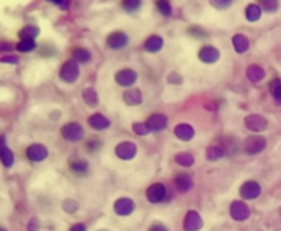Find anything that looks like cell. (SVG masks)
Instances as JSON below:
<instances>
[{
  "label": "cell",
  "mask_w": 281,
  "mask_h": 231,
  "mask_svg": "<svg viewBox=\"0 0 281 231\" xmlns=\"http://www.w3.org/2000/svg\"><path fill=\"white\" fill-rule=\"evenodd\" d=\"M266 147V140L261 135H254V137H248L244 142V151L248 155H257V153L262 152Z\"/></svg>",
  "instance_id": "6da1fadb"
},
{
  "label": "cell",
  "mask_w": 281,
  "mask_h": 231,
  "mask_svg": "<svg viewBox=\"0 0 281 231\" xmlns=\"http://www.w3.org/2000/svg\"><path fill=\"white\" fill-rule=\"evenodd\" d=\"M62 134L69 141H78L84 137V130L78 123H69L64 126Z\"/></svg>",
  "instance_id": "7a4b0ae2"
},
{
  "label": "cell",
  "mask_w": 281,
  "mask_h": 231,
  "mask_svg": "<svg viewBox=\"0 0 281 231\" xmlns=\"http://www.w3.org/2000/svg\"><path fill=\"white\" fill-rule=\"evenodd\" d=\"M202 226H203V220H202L201 215L195 212V211H191L187 214L185 219H184V229L187 231H198L201 230Z\"/></svg>",
  "instance_id": "3957f363"
},
{
  "label": "cell",
  "mask_w": 281,
  "mask_h": 231,
  "mask_svg": "<svg viewBox=\"0 0 281 231\" xmlns=\"http://www.w3.org/2000/svg\"><path fill=\"white\" fill-rule=\"evenodd\" d=\"M259 193H261V186L257 182H253V180H248L240 187L241 197L246 198V200L257 198L259 196Z\"/></svg>",
  "instance_id": "277c9868"
},
{
  "label": "cell",
  "mask_w": 281,
  "mask_h": 231,
  "mask_svg": "<svg viewBox=\"0 0 281 231\" xmlns=\"http://www.w3.org/2000/svg\"><path fill=\"white\" fill-rule=\"evenodd\" d=\"M166 197V187L161 183H155L147 190V198L151 203H161Z\"/></svg>",
  "instance_id": "5b68a950"
},
{
  "label": "cell",
  "mask_w": 281,
  "mask_h": 231,
  "mask_svg": "<svg viewBox=\"0 0 281 231\" xmlns=\"http://www.w3.org/2000/svg\"><path fill=\"white\" fill-rule=\"evenodd\" d=\"M230 216L235 220H246L250 216V209L241 201H235L230 205Z\"/></svg>",
  "instance_id": "8992f818"
},
{
  "label": "cell",
  "mask_w": 281,
  "mask_h": 231,
  "mask_svg": "<svg viewBox=\"0 0 281 231\" xmlns=\"http://www.w3.org/2000/svg\"><path fill=\"white\" fill-rule=\"evenodd\" d=\"M117 156L122 160H131L136 155V145L132 142H122L115 149Z\"/></svg>",
  "instance_id": "52a82bcc"
},
{
  "label": "cell",
  "mask_w": 281,
  "mask_h": 231,
  "mask_svg": "<svg viewBox=\"0 0 281 231\" xmlns=\"http://www.w3.org/2000/svg\"><path fill=\"white\" fill-rule=\"evenodd\" d=\"M61 78L66 81V82H74L75 79L78 78V67L75 62H68L62 67L61 71Z\"/></svg>",
  "instance_id": "ba28073f"
},
{
  "label": "cell",
  "mask_w": 281,
  "mask_h": 231,
  "mask_svg": "<svg viewBox=\"0 0 281 231\" xmlns=\"http://www.w3.org/2000/svg\"><path fill=\"white\" fill-rule=\"evenodd\" d=\"M26 155H28V158L32 162H41V160H44L47 158L48 151H47L46 147H43L40 144H35V145H30L28 148Z\"/></svg>",
  "instance_id": "9c48e42d"
},
{
  "label": "cell",
  "mask_w": 281,
  "mask_h": 231,
  "mask_svg": "<svg viewBox=\"0 0 281 231\" xmlns=\"http://www.w3.org/2000/svg\"><path fill=\"white\" fill-rule=\"evenodd\" d=\"M135 209V203L131 198H120L114 205V211L121 216H127V215L132 214Z\"/></svg>",
  "instance_id": "30bf717a"
},
{
  "label": "cell",
  "mask_w": 281,
  "mask_h": 231,
  "mask_svg": "<svg viewBox=\"0 0 281 231\" xmlns=\"http://www.w3.org/2000/svg\"><path fill=\"white\" fill-rule=\"evenodd\" d=\"M246 126L253 131H261V130L266 129L268 122L261 115H250L246 118Z\"/></svg>",
  "instance_id": "8fae6325"
},
{
  "label": "cell",
  "mask_w": 281,
  "mask_h": 231,
  "mask_svg": "<svg viewBox=\"0 0 281 231\" xmlns=\"http://www.w3.org/2000/svg\"><path fill=\"white\" fill-rule=\"evenodd\" d=\"M128 43V37L121 32H115V33L110 34L109 39H107V44L111 47L113 50H120L122 47H125Z\"/></svg>",
  "instance_id": "7c38bea8"
},
{
  "label": "cell",
  "mask_w": 281,
  "mask_h": 231,
  "mask_svg": "<svg viewBox=\"0 0 281 231\" xmlns=\"http://www.w3.org/2000/svg\"><path fill=\"white\" fill-rule=\"evenodd\" d=\"M148 127L151 130H154V131H161L166 127L167 124V118L165 115H162V114H156V115H152L151 118L148 119Z\"/></svg>",
  "instance_id": "4fadbf2b"
},
{
  "label": "cell",
  "mask_w": 281,
  "mask_h": 231,
  "mask_svg": "<svg viewBox=\"0 0 281 231\" xmlns=\"http://www.w3.org/2000/svg\"><path fill=\"white\" fill-rule=\"evenodd\" d=\"M117 82L122 86H129L136 81V73L132 70H122L120 73L115 75Z\"/></svg>",
  "instance_id": "5bb4252c"
},
{
  "label": "cell",
  "mask_w": 281,
  "mask_h": 231,
  "mask_svg": "<svg viewBox=\"0 0 281 231\" xmlns=\"http://www.w3.org/2000/svg\"><path fill=\"white\" fill-rule=\"evenodd\" d=\"M174 186L177 187V190L180 192H188L192 187V179L190 175L178 174L174 179Z\"/></svg>",
  "instance_id": "9a60e30c"
},
{
  "label": "cell",
  "mask_w": 281,
  "mask_h": 231,
  "mask_svg": "<svg viewBox=\"0 0 281 231\" xmlns=\"http://www.w3.org/2000/svg\"><path fill=\"white\" fill-rule=\"evenodd\" d=\"M199 58L205 63H214L219 58V52L214 47H205V48H202Z\"/></svg>",
  "instance_id": "2e32d148"
},
{
  "label": "cell",
  "mask_w": 281,
  "mask_h": 231,
  "mask_svg": "<svg viewBox=\"0 0 281 231\" xmlns=\"http://www.w3.org/2000/svg\"><path fill=\"white\" fill-rule=\"evenodd\" d=\"M174 134L183 141H190L195 133H194V129L191 127L190 124H178L177 127L174 129Z\"/></svg>",
  "instance_id": "e0dca14e"
},
{
  "label": "cell",
  "mask_w": 281,
  "mask_h": 231,
  "mask_svg": "<svg viewBox=\"0 0 281 231\" xmlns=\"http://www.w3.org/2000/svg\"><path fill=\"white\" fill-rule=\"evenodd\" d=\"M89 124H91L93 129L96 130H103L110 126V120L107 118H104L103 115L100 114H95L93 116L89 118Z\"/></svg>",
  "instance_id": "ac0fdd59"
},
{
  "label": "cell",
  "mask_w": 281,
  "mask_h": 231,
  "mask_svg": "<svg viewBox=\"0 0 281 231\" xmlns=\"http://www.w3.org/2000/svg\"><path fill=\"white\" fill-rule=\"evenodd\" d=\"M124 100L131 104V106H136V104H140L141 103V93L140 90L133 89V90H128L124 93Z\"/></svg>",
  "instance_id": "d6986e66"
},
{
  "label": "cell",
  "mask_w": 281,
  "mask_h": 231,
  "mask_svg": "<svg viewBox=\"0 0 281 231\" xmlns=\"http://www.w3.org/2000/svg\"><path fill=\"white\" fill-rule=\"evenodd\" d=\"M162 44H163V41H162L161 37L152 36V37H149V39L147 40V43L144 45V48H145L148 52H158L162 48Z\"/></svg>",
  "instance_id": "ffe728a7"
},
{
  "label": "cell",
  "mask_w": 281,
  "mask_h": 231,
  "mask_svg": "<svg viewBox=\"0 0 281 231\" xmlns=\"http://www.w3.org/2000/svg\"><path fill=\"white\" fill-rule=\"evenodd\" d=\"M225 155V149L221 147H210L207 148L206 152V158L207 160L210 162H215V160H219Z\"/></svg>",
  "instance_id": "44dd1931"
},
{
  "label": "cell",
  "mask_w": 281,
  "mask_h": 231,
  "mask_svg": "<svg viewBox=\"0 0 281 231\" xmlns=\"http://www.w3.org/2000/svg\"><path fill=\"white\" fill-rule=\"evenodd\" d=\"M247 77L251 79L253 82H258L265 77V71L258 66H251L247 70Z\"/></svg>",
  "instance_id": "7402d4cb"
},
{
  "label": "cell",
  "mask_w": 281,
  "mask_h": 231,
  "mask_svg": "<svg viewBox=\"0 0 281 231\" xmlns=\"http://www.w3.org/2000/svg\"><path fill=\"white\" fill-rule=\"evenodd\" d=\"M233 45H235L236 51L237 52H246L247 48H248V40H247L246 36L243 34H237L233 37Z\"/></svg>",
  "instance_id": "603a6c76"
},
{
  "label": "cell",
  "mask_w": 281,
  "mask_h": 231,
  "mask_svg": "<svg viewBox=\"0 0 281 231\" xmlns=\"http://www.w3.org/2000/svg\"><path fill=\"white\" fill-rule=\"evenodd\" d=\"M82 96H84V102H85L88 106H91V107H96V106H98V95H96V92L93 89H85L84 90V93H82Z\"/></svg>",
  "instance_id": "cb8c5ba5"
},
{
  "label": "cell",
  "mask_w": 281,
  "mask_h": 231,
  "mask_svg": "<svg viewBox=\"0 0 281 231\" xmlns=\"http://www.w3.org/2000/svg\"><path fill=\"white\" fill-rule=\"evenodd\" d=\"M0 155H1V162H3V164H4L6 167L12 166V163H14V155H12L11 151H10L6 145L1 147V153H0Z\"/></svg>",
  "instance_id": "d4e9b609"
},
{
  "label": "cell",
  "mask_w": 281,
  "mask_h": 231,
  "mask_svg": "<svg viewBox=\"0 0 281 231\" xmlns=\"http://www.w3.org/2000/svg\"><path fill=\"white\" fill-rule=\"evenodd\" d=\"M176 162H177L180 166H184V167H190L194 164V156L190 155V153H178L176 156Z\"/></svg>",
  "instance_id": "484cf974"
},
{
  "label": "cell",
  "mask_w": 281,
  "mask_h": 231,
  "mask_svg": "<svg viewBox=\"0 0 281 231\" xmlns=\"http://www.w3.org/2000/svg\"><path fill=\"white\" fill-rule=\"evenodd\" d=\"M246 15L248 18V21H257L261 17V8L258 6H255V4H250L247 7Z\"/></svg>",
  "instance_id": "4316f807"
},
{
  "label": "cell",
  "mask_w": 281,
  "mask_h": 231,
  "mask_svg": "<svg viewBox=\"0 0 281 231\" xmlns=\"http://www.w3.org/2000/svg\"><path fill=\"white\" fill-rule=\"evenodd\" d=\"M70 169L73 170L75 174H85L88 171V163L84 160H77L70 164Z\"/></svg>",
  "instance_id": "83f0119b"
},
{
  "label": "cell",
  "mask_w": 281,
  "mask_h": 231,
  "mask_svg": "<svg viewBox=\"0 0 281 231\" xmlns=\"http://www.w3.org/2000/svg\"><path fill=\"white\" fill-rule=\"evenodd\" d=\"M36 47L35 40L33 39H22V41L18 44V50L21 52H29L32 51Z\"/></svg>",
  "instance_id": "f1b7e54d"
},
{
  "label": "cell",
  "mask_w": 281,
  "mask_h": 231,
  "mask_svg": "<svg viewBox=\"0 0 281 231\" xmlns=\"http://www.w3.org/2000/svg\"><path fill=\"white\" fill-rule=\"evenodd\" d=\"M270 90H272V93H273V96L277 102L281 104V81L280 79H276L273 81L272 84H270Z\"/></svg>",
  "instance_id": "f546056e"
},
{
  "label": "cell",
  "mask_w": 281,
  "mask_h": 231,
  "mask_svg": "<svg viewBox=\"0 0 281 231\" xmlns=\"http://www.w3.org/2000/svg\"><path fill=\"white\" fill-rule=\"evenodd\" d=\"M140 4H141V0H124L122 1V7L129 12L136 11Z\"/></svg>",
  "instance_id": "4dcf8cb0"
},
{
  "label": "cell",
  "mask_w": 281,
  "mask_h": 231,
  "mask_svg": "<svg viewBox=\"0 0 281 231\" xmlns=\"http://www.w3.org/2000/svg\"><path fill=\"white\" fill-rule=\"evenodd\" d=\"M261 6L264 8L265 11H276L277 7H279V1L277 0H259Z\"/></svg>",
  "instance_id": "1f68e13d"
},
{
  "label": "cell",
  "mask_w": 281,
  "mask_h": 231,
  "mask_svg": "<svg viewBox=\"0 0 281 231\" xmlns=\"http://www.w3.org/2000/svg\"><path fill=\"white\" fill-rule=\"evenodd\" d=\"M37 34H39V30H37V28L28 26V28H25L22 32H21V37H22V39H35Z\"/></svg>",
  "instance_id": "d6a6232c"
},
{
  "label": "cell",
  "mask_w": 281,
  "mask_h": 231,
  "mask_svg": "<svg viewBox=\"0 0 281 231\" xmlns=\"http://www.w3.org/2000/svg\"><path fill=\"white\" fill-rule=\"evenodd\" d=\"M74 57L75 59L78 60V62H82L85 63L88 62L89 59H91V55H89V52L86 51V50H75L74 51Z\"/></svg>",
  "instance_id": "836d02e7"
},
{
  "label": "cell",
  "mask_w": 281,
  "mask_h": 231,
  "mask_svg": "<svg viewBox=\"0 0 281 231\" xmlns=\"http://www.w3.org/2000/svg\"><path fill=\"white\" fill-rule=\"evenodd\" d=\"M64 209L69 214H74L75 211L78 209V203L74 200H66L64 203Z\"/></svg>",
  "instance_id": "e575fe53"
},
{
  "label": "cell",
  "mask_w": 281,
  "mask_h": 231,
  "mask_svg": "<svg viewBox=\"0 0 281 231\" xmlns=\"http://www.w3.org/2000/svg\"><path fill=\"white\" fill-rule=\"evenodd\" d=\"M100 147H102V142L96 140V138H92V140H89V141L85 144L86 151H89V152H95V151L100 149Z\"/></svg>",
  "instance_id": "d590c367"
},
{
  "label": "cell",
  "mask_w": 281,
  "mask_h": 231,
  "mask_svg": "<svg viewBox=\"0 0 281 231\" xmlns=\"http://www.w3.org/2000/svg\"><path fill=\"white\" fill-rule=\"evenodd\" d=\"M158 8H159V11L163 14V15H170L172 14V8L169 6V3H167L166 0H158Z\"/></svg>",
  "instance_id": "8d00e7d4"
},
{
  "label": "cell",
  "mask_w": 281,
  "mask_h": 231,
  "mask_svg": "<svg viewBox=\"0 0 281 231\" xmlns=\"http://www.w3.org/2000/svg\"><path fill=\"white\" fill-rule=\"evenodd\" d=\"M133 130H135V131L140 135L148 134L149 131H151V129H149L148 124L147 123H136L135 126H133Z\"/></svg>",
  "instance_id": "74e56055"
},
{
  "label": "cell",
  "mask_w": 281,
  "mask_h": 231,
  "mask_svg": "<svg viewBox=\"0 0 281 231\" xmlns=\"http://www.w3.org/2000/svg\"><path fill=\"white\" fill-rule=\"evenodd\" d=\"M211 4L217 8H226L230 4V0H211Z\"/></svg>",
  "instance_id": "f35d334b"
},
{
  "label": "cell",
  "mask_w": 281,
  "mask_h": 231,
  "mask_svg": "<svg viewBox=\"0 0 281 231\" xmlns=\"http://www.w3.org/2000/svg\"><path fill=\"white\" fill-rule=\"evenodd\" d=\"M40 229V226H39V222L37 219H32L29 222V227H28V231H39Z\"/></svg>",
  "instance_id": "ab89813d"
},
{
  "label": "cell",
  "mask_w": 281,
  "mask_h": 231,
  "mask_svg": "<svg viewBox=\"0 0 281 231\" xmlns=\"http://www.w3.org/2000/svg\"><path fill=\"white\" fill-rule=\"evenodd\" d=\"M70 231H85V226L82 225V223H78V225H74Z\"/></svg>",
  "instance_id": "60d3db41"
},
{
  "label": "cell",
  "mask_w": 281,
  "mask_h": 231,
  "mask_svg": "<svg viewBox=\"0 0 281 231\" xmlns=\"http://www.w3.org/2000/svg\"><path fill=\"white\" fill-rule=\"evenodd\" d=\"M3 62H8V63H17L18 59L15 57H6L3 58Z\"/></svg>",
  "instance_id": "b9f144b4"
},
{
  "label": "cell",
  "mask_w": 281,
  "mask_h": 231,
  "mask_svg": "<svg viewBox=\"0 0 281 231\" xmlns=\"http://www.w3.org/2000/svg\"><path fill=\"white\" fill-rule=\"evenodd\" d=\"M149 231H167L163 226H159V225H156V226H152L151 229H149Z\"/></svg>",
  "instance_id": "7bdbcfd3"
},
{
  "label": "cell",
  "mask_w": 281,
  "mask_h": 231,
  "mask_svg": "<svg viewBox=\"0 0 281 231\" xmlns=\"http://www.w3.org/2000/svg\"><path fill=\"white\" fill-rule=\"evenodd\" d=\"M50 1L55 3V4H61V3H62V1H65V0H50Z\"/></svg>",
  "instance_id": "ee69618b"
},
{
  "label": "cell",
  "mask_w": 281,
  "mask_h": 231,
  "mask_svg": "<svg viewBox=\"0 0 281 231\" xmlns=\"http://www.w3.org/2000/svg\"><path fill=\"white\" fill-rule=\"evenodd\" d=\"M1 231H4V230H1Z\"/></svg>",
  "instance_id": "f6af8a7d"
}]
</instances>
